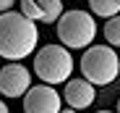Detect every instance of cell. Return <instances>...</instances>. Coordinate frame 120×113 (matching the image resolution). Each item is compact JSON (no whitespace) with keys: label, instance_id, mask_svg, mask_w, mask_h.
Returning <instances> with one entry per match:
<instances>
[{"label":"cell","instance_id":"9a60e30c","mask_svg":"<svg viewBox=\"0 0 120 113\" xmlns=\"http://www.w3.org/2000/svg\"><path fill=\"white\" fill-rule=\"evenodd\" d=\"M97 113H110V110H97Z\"/></svg>","mask_w":120,"mask_h":113},{"label":"cell","instance_id":"5b68a950","mask_svg":"<svg viewBox=\"0 0 120 113\" xmlns=\"http://www.w3.org/2000/svg\"><path fill=\"white\" fill-rule=\"evenodd\" d=\"M63 95L52 84H31L24 95V113H60Z\"/></svg>","mask_w":120,"mask_h":113},{"label":"cell","instance_id":"52a82bcc","mask_svg":"<svg viewBox=\"0 0 120 113\" xmlns=\"http://www.w3.org/2000/svg\"><path fill=\"white\" fill-rule=\"evenodd\" d=\"M97 97V87L86 79H68L65 82V89H63V100L68 108L73 110H84L94 103Z\"/></svg>","mask_w":120,"mask_h":113},{"label":"cell","instance_id":"2e32d148","mask_svg":"<svg viewBox=\"0 0 120 113\" xmlns=\"http://www.w3.org/2000/svg\"><path fill=\"white\" fill-rule=\"evenodd\" d=\"M117 113H120V100H117Z\"/></svg>","mask_w":120,"mask_h":113},{"label":"cell","instance_id":"ba28073f","mask_svg":"<svg viewBox=\"0 0 120 113\" xmlns=\"http://www.w3.org/2000/svg\"><path fill=\"white\" fill-rule=\"evenodd\" d=\"M89 8L99 18H112L120 13V0H89Z\"/></svg>","mask_w":120,"mask_h":113},{"label":"cell","instance_id":"3957f363","mask_svg":"<svg viewBox=\"0 0 120 113\" xmlns=\"http://www.w3.org/2000/svg\"><path fill=\"white\" fill-rule=\"evenodd\" d=\"M34 74L45 84H65L73 74V58L65 45H45L34 53Z\"/></svg>","mask_w":120,"mask_h":113},{"label":"cell","instance_id":"6da1fadb","mask_svg":"<svg viewBox=\"0 0 120 113\" xmlns=\"http://www.w3.org/2000/svg\"><path fill=\"white\" fill-rule=\"evenodd\" d=\"M39 29L31 18L21 11H5L0 13V58L5 61H24L26 55L37 50Z\"/></svg>","mask_w":120,"mask_h":113},{"label":"cell","instance_id":"7c38bea8","mask_svg":"<svg viewBox=\"0 0 120 113\" xmlns=\"http://www.w3.org/2000/svg\"><path fill=\"white\" fill-rule=\"evenodd\" d=\"M13 3H16V0H0V13L11 11V8H13Z\"/></svg>","mask_w":120,"mask_h":113},{"label":"cell","instance_id":"8fae6325","mask_svg":"<svg viewBox=\"0 0 120 113\" xmlns=\"http://www.w3.org/2000/svg\"><path fill=\"white\" fill-rule=\"evenodd\" d=\"M21 3V13L26 18H31V21H42V11H39L37 0H18Z\"/></svg>","mask_w":120,"mask_h":113},{"label":"cell","instance_id":"7a4b0ae2","mask_svg":"<svg viewBox=\"0 0 120 113\" xmlns=\"http://www.w3.org/2000/svg\"><path fill=\"white\" fill-rule=\"evenodd\" d=\"M81 74L94 87H107L120 74V58L110 45H89L81 58Z\"/></svg>","mask_w":120,"mask_h":113},{"label":"cell","instance_id":"8992f818","mask_svg":"<svg viewBox=\"0 0 120 113\" xmlns=\"http://www.w3.org/2000/svg\"><path fill=\"white\" fill-rule=\"evenodd\" d=\"M31 87V74L24 63H5L0 68V95L3 97H21Z\"/></svg>","mask_w":120,"mask_h":113},{"label":"cell","instance_id":"30bf717a","mask_svg":"<svg viewBox=\"0 0 120 113\" xmlns=\"http://www.w3.org/2000/svg\"><path fill=\"white\" fill-rule=\"evenodd\" d=\"M105 40L110 42V47H120V13L107 18L105 24Z\"/></svg>","mask_w":120,"mask_h":113},{"label":"cell","instance_id":"9c48e42d","mask_svg":"<svg viewBox=\"0 0 120 113\" xmlns=\"http://www.w3.org/2000/svg\"><path fill=\"white\" fill-rule=\"evenodd\" d=\"M39 11H42V21L45 24H52L63 16V0H37Z\"/></svg>","mask_w":120,"mask_h":113},{"label":"cell","instance_id":"277c9868","mask_svg":"<svg viewBox=\"0 0 120 113\" xmlns=\"http://www.w3.org/2000/svg\"><path fill=\"white\" fill-rule=\"evenodd\" d=\"M57 40L63 42L68 50H78V47H89L97 37V21L94 16L86 11H63V16L57 18Z\"/></svg>","mask_w":120,"mask_h":113},{"label":"cell","instance_id":"4fadbf2b","mask_svg":"<svg viewBox=\"0 0 120 113\" xmlns=\"http://www.w3.org/2000/svg\"><path fill=\"white\" fill-rule=\"evenodd\" d=\"M0 113H11V110H8V105H5L3 100H0Z\"/></svg>","mask_w":120,"mask_h":113},{"label":"cell","instance_id":"5bb4252c","mask_svg":"<svg viewBox=\"0 0 120 113\" xmlns=\"http://www.w3.org/2000/svg\"><path fill=\"white\" fill-rule=\"evenodd\" d=\"M60 113H78V110H73V108H60Z\"/></svg>","mask_w":120,"mask_h":113}]
</instances>
